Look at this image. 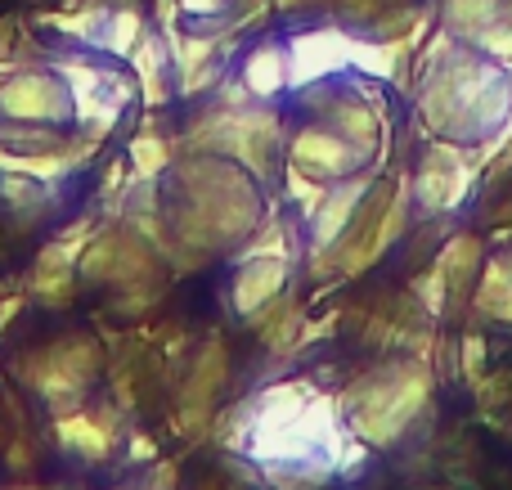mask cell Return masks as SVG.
<instances>
[{
	"mask_svg": "<svg viewBox=\"0 0 512 490\" xmlns=\"http://www.w3.org/2000/svg\"><path fill=\"white\" fill-rule=\"evenodd\" d=\"M409 95L427 140L472 144L481 167H490L512 131V63L486 59L445 27H432L418 45Z\"/></svg>",
	"mask_w": 512,
	"mask_h": 490,
	"instance_id": "cell-1",
	"label": "cell"
},
{
	"mask_svg": "<svg viewBox=\"0 0 512 490\" xmlns=\"http://www.w3.org/2000/svg\"><path fill=\"white\" fill-rule=\"evenodd\" d=\"M436 374L427 365V356H391L378 360L373 369L351 378V387L342 392V419L346 432L355 441H364L369 450H391L409 437L418 419L432 405Z\"/></svg>",
	"mask_w": 512,
	"mask_h": 490,
	"instance_id": "cell-2",
	"label": "cell"
},
{
	"mask_svg": "<svg viewBox=\"0 0 512 490\" xmlns=\"http://www.w3.org/2000/svg\"><path fill=\"white\" fill-rule=\"evenodd\" d=\"M283 140H288V126H283L274 104L221 108L207 99L185 122L176 144L185 153H221V158H234L239 167H248L265 189H274V180H279V171H283Z\"/></svg>",
	"mask_w": 512,
	"mask_h": 490,
	"instance_id": "cell-3",
	"label": "cell"
},
{
	"mask_svg": "<svg viewBox=\"0 0 512 490\" xmlns=\"http://www.w3.org/2000/svg\"><path fill=\"white\" fill-rule=\"evenodd\" d=\"M54 68L63 72V81L72 86V104H77V131L108 140L122 126V117L131 113V104L140 99L135 72L122 59H108L99 50L72 45L68 54H54Z\"/></svg>",
	"mask_w": 512,
	"mask_h": 490,
	"instance_id": "cell-4",
	"label": "cell"
},
{
	"mask_svg": "<svg viewBox=\"0 0 512 490\" xmlns=\"http://www.w3.org/2000/svg\"><path fill=\"white\" fill-rule=\"evenodd\" d=\"M481 158L472 144L454 140H427L418 153L414 171H409V198H414V216L436 221V216H454L468 207L481 180Z\"/></svg>",
	"mask_w": 512,
	"mask_h": 490,
	"instance_id": "cell-5",
	"label": "cell"
},
{
	"mask_svg": "<svg viewBox=\"0 0 512 490\" xmlns=\"http://www.w3.org/2000/svg\"><path fill=\"white\" fill-rule=\"evenodd\" d=\"M23 365H32V374H23V378L32 383V392L50 405V414H72L86 405V387H90V378L99 374L104 356H99L95 338L68 333L63 342H50V347L23 356Z\"/></svg>",
	"mask_w": 512,
	"mask_h": 490,
	"instance_id": "cell-6",
	"label": "cell"
},
{
	"mask_svg": "<svg viewBox=\"0 0 512 490\" xmlns=\"http://www.w3.org/2000/svg\"><path fill=\"white\" fill-rule=\"evenodd\" d=\"M0 122H45V126H77L72 86L50 59H27L0 77Z\"/></svg>",
	"mask_w": 512,
	"mask_h": 490,
	"instance_id": "cell-7",
	"label": "cell"
},
{
	"mask_svg": "<svg viewBox=\"0 0 512 490\" xmlns=\"http://www.w3.org/2000/svg\"><path fill=\"white\" fill-rule=\"evenodd\" d=\"M283 162H292L297 171L315 176L319 185H337V180L355 176V171H369L373 158L364 149H355L351 140H342L337 131H328L315 117H301L297 126H288V140H283Z\"/></svg>",
	"mask_w": 512,
	"mask_h": 490,
	"instance_id": "cell-8",
	"label": "cell"
},
{
	"mask_svg": "<svg viewBox=\"0 0 512 490\" xmlns=\"http://www.w3.org/2000/svg\"><path fill=\"white\" fill-rule=\"evenodd\" d=\"M351 27L342 23H315L301 27V32L288 36V95L306 86H319V81H333L351 72V50H355Z\"/></svg>",
	"mask_w": 512,
	"mask_h": 490,
	"instance_id": "cell-9",
	"label": "cell"
},
{
	"mask_svg": "<svg viewBox=\"0 0 512 490\" xmlns=\"http://www.w3.org/2000/svg\"><path fill=\"white\" fill-rule=\"evenodd\" d=\"M95 239L90 234V221H81V234H59L50 239L32 261V275H27V288L32 297H41V306H68L72 293H77V261L86 252V243Z\"/></svg>",
	"mask_w": 512,
	"mask_h": 490,
	"instance_id": "cell-10",
	"label": "cell"
},
{
	"mask_svg": "<svg viewBox=\"0 0 512 490\" xmlns=\"http://www.w3.org/2000/svg\"><path fill=\"white\" fill-rule=\"evenodd\" d=\"M378 171L382 167H369V171H355V176L328 185V194L319 198V207L310 212V221H306V257L328 252L337 239H342L346 225H351V216H355V207L364 203V194H369V185H373Z\"/></svg>",
	"mask_w": 512,
	"mask_h": 490,
	"instance_id": "cell-11",
	"label": "cell"
},
{
	"mask_svg": "<svg viewBox=\"0 0 512 490\" xmlns=\"http://www.w3.org/2000/svg\"><path fill=\"white\" fill-rule=\"evenodd\" d=\"M292 261L288 257H234L230 270V306L239 320H252L261 306L279 302L288 293Z\"/></svg>",
	"mask_w": 512,
	"mask_h": 490,
	"instance_id": "cell-12",
	"label": "cell"
},
{
	"mask_svg": "<svg viewBox=\"0 0 512 490\" xmlns=\"http://www.w3.org/2000/svg\"><path fill=\"white\" fill-rule=\"evenodd\" d=\"M221 383H225V347L207 342L194 360V374L185 378V392H180V432H203L216 419Z\"/></svg>",
	"mask_w": 512,
	"mask_h": 490,
	"instance_id": "cell-13",
	"label": "cell"
},
{
	"mask_svg": "<svg viewBox=\"0 0 512 490\" xmlns=\"http://www.w3.org/2000/svg\"><path fill=\"white\" fill-rule=\"evenodd\" d=\"M126 68L135 72V86H140V99L149 108H162L176 99V68H171V41L158 27H144V36L135 41Z\"/></svg>",
	"mask_w": 512,
	"mask_h": 490,
	"instance_id": "cell-14",
	"label": "cell"
},
{
	"mask_svg": "<svg viewBox=\"0 0 512 490\" xmlns=\"http://www.w3.org/2000/svg\"><path fill=\"white\" fill-rule=\"evenodd\" d=\"M234 77L252 90L256 104H279L288 95V41H274V36H261L243 50Z\"/></svg>",
	"mask_w": 512,
	"mask_h": 490,
	"instance_id": "cell-15",
	"label": "cell"
},
{
	"mask_svg": "<svg viewBox=\"0 0 512 490\" xmlns=\"http://www.w3.org/2000/svg\"><path fill=\"white\" fill-rule=\"evenodd\" d=\"M432 261L450 279V315H463L472 306V288L481 279V266H486V239L481 234H450L436 248Z\"/></svg>",
	"mask_w": 512,
	"mask_h": 490,
	"instance_id": "cell-16",
	"label": "cell"
},
{
	"mask_svg": "<svg viewBox=\"0 0 512 490\" xmlns=\"http://www.w3.org/2000/svg\"><path fill=\"white\" fill-rule=\"evenodd\" d=\"M54 432H59L63 446H68L72 455H81L86 464H104L117 446V423L108 428V410L90 414L86 405L72 410V414H54Z\"/></svg>",
	"mask_w": 512,
	"mask_h": 490,
	"instance_id": "cell-17",
	"label": "cell"
},
{
	"mask_svg": "<svg viewBox=\"0 0 512 490\" xmlns=\"http://www.w3.org/2000/svg\"><path fill=\"white\" fill-rule=\"evenodd\" d=\"M59 203V185L27 171H0V212L14 216L18 225H36L50 216V207Z\"/></svg>",
	"mask_w": 512,
	"mask_h": 490,
	"instance_id": "cell-18",
	"label": "cell"
},
{
	"mask_svg": "<svg viewBox=\"0 0 512 490\" xmlns=\"http://www.w3.org/2000/svg\"><path fill=\"white\" fill-rule=\"evenodd\" d=\"M472 311H477L481 320L512 329V248L486 257L477 288H472Z\"/></svg>",
	"mask_w": 512,
	"mask_h": 490,
	"instance_id": "cell-19",
	"label": "cell"
},
{
	"mask_svg": "<svg viewBox=\"0 0 512 490\" xmlns=\"http://www.w3.org/2000/svg\"><path fill=\"white\" fill-rule=\"evenodd\" d=\"M180 158V144L171 140L158 126H140V131L126 140V167H131V180H162L171 171V162Z\"/></svg>",
	"mask_w": 512,
	"mask_h": 490,
	"instance_id": "cell-20",
	"label": "cell"
},
{
	"mask_svg": "<svg viewBox=\"0 0 512 490\" xmlns=\"http://www.w3.org/2000/svg\"><path fill=\"white\" fill-rule=\"evenodd\" d=\"M153 18L144 14V0H113V9H108L104 18V32H99L95 50L108 54V59H131L135 41L144 36V27H149Z\"/></svg>",
	"mask_w": 512,
	"mask_h": 490,
	"instance_id": "cell-21",
	"label": "cell"
},
{
	"mask_svg": "<svg viewBox=\"0 0 512 490\" xmlns=\"http://www.w3.org/2000/svg\"><path fill=\"white\" fill-rule=\"evenodd\" d=\"M108 9H113V0H77L72 9H63V14L50 18L54 32H63L72 45H86V50H95L99 32H104V18Z\"/></svg>",
	"mask_w": 512,
	"mask_h": 490,
	"instance_id": "cell-22",
	"label": "cell"
},
{
	"mask_svg": "<svg viewBox=\"0 0 512 490\" xmlns=\"http://www.w3.org/2000/svg\"><path fill=\"white\" fill-rule=\"evenodd\" d=\"M279 185H283V198L292 203V212H297V221H301V230H306V221H310V212L319 207V198L328 194V185H319L315 176H306V171H297L292 162H283V171H279Z\"/></svg>",
	"mask_w": 512,
	"mask_h": 490,
	"instance_id": "cell-23",
	"label": "cell"
},
{
	"mask_svg": "<svg viewBox=\"0 0 512 490\" xmlns=\"http://www.w3.org/2000/svg\"><path fill=\"white\" fill-rule=\"evenodd\" d=\"M414 297L432 320H445V315H450V279H445V270L436 266V261H427L423 275H414Z\"/></svg>",
	"mask_w": 512,
	"mask_h": 490,
	"instance_id": "cell-24",
	"label": "cell"
},
{
	"mask_svg": "<svg viewBox=\"0 0 512 490\" xmlns=\"http://www.w3.org/2000/svg\"><path fill=\"white\" fill-rule=\"evenodd\" d=\"M225 14H230V0H180V18H189L194 27H212L216 18L225 23Z\"/></svg>",
	"mask_w": 512,
	"mask_h": 490,
	"instance_id": "cell-25",
	"label": "cell"
},
{
	"mask_svg": "<svg viewBox=\"0 0 512 490\" xmlns=\"http://www.w3.org/2000/svg\"><path fill=\"white\" fill-rule=\"evenodd\" d=\"M463 374L468 378L486 374V338H481V333H468V338H463Z\"/></svg>",
	"mask_w": 512,
	"mask_h": 490,
	"instance_id": "cell-26",
	"label": "cell"
},
{
	"mask_svg": "<svg viewBox=\"0 0 512 490\" xmlns=\"http://www.w3.org/2000/svg\"><path fill=\"white\" fill-rule=\"evenodd\" d=\"M337 9H342V18H364V23H373V18L387 9V0H337Z\"/></svg>",
	"mask_w": 512,
	"mask_h": 490,
	"instance_id": "cell-27",
	"label": "cell"
},
{
	"mask_svg": "<svg viewBox=\"0 0 512 490\" xmlns=\"http://www.w3.org/2000/svg\"><path fill=\"white\" fill-rule=\"evenodd\" d=\"M486 176H512V131L504 135V144H499V153L490 158V167H486Z\"/></svg>",
	"mask_w": 512,
	"mask_h": 490,
	"instance_id": "cell-28",
	"label": "cell"
},
{
	"mask_svg": "<svg viewBox=\"0 0 512 490\" xmlns=\"http://www.w3.org/2000/svg\"><path fill=\"white\" fill-rule=\"evenodd\" d=\"M9 45H14V18H0V59H9Z\"/></svg>",
	"mask_w": 512,
	"mask_h": 490,
	"instance_id": "cell-29",
	"label": "cell"
},
{
	"mask_svg": "<svg viewBox=\"0 0 512 490\" xmlns=\"http://www.w3.org/2000/svg\"><path fill=\"white\" fill-rule=\"evenodd\" d=\"M27 441H14V450H9V468H27Z\"/></svg>",
	"mask_w": 512,
	"mask_h": 490,
	"instance_id": "cell-30",
	"label": "cell"
},
{
	"mask_svg": "<svg viewBox=\"0 0 512 490\" xmlns=\"http://www.w3.org/2000/svg\"><path fill=\"white\" fill-rule=\"evenodd\" d=\"M297 5H306V0H274V9H279V14H292Z\"/></svg>",
	"mask_w": 512,
	"mask_h": 490,
	"instance_id": "cell-31",
	"label": "cell"
},
{
	"mask_svg": "<svg viewBox=\"0 0 512 490\" xmlns=\"http://www.w3.org/2000/svg\"><path fill=\"white\" fill-rule=\"evenodd\" d=\"M5 490H41V486H5Z\"/></svg>",
	"mask_w": 512,
	"mask_h": 490,
	"instance_id": "cell-32",
	"label": "cell"
}]
</instances>
